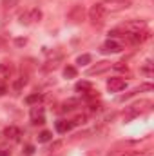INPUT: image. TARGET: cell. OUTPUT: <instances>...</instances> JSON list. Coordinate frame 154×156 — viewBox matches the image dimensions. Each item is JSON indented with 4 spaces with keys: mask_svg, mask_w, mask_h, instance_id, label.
Instances as JSON below:
<instances>
[{
    "mask_svg": "<svg viewBox=\"0 0 154 156\" xmlns=\"http://www.w3.org/2000/svg\"><path fill=\"white\" fill-rule=\"evenodd\" d=\"M105 15H107V9H105L103 4H94V5H91V9H89V20H91L94 26L103 24Z\"/></svg>",
    "mask_w": 154,
    "mask_h": 156,
    "instance_id": "1",
    "label": "cell"
},
{
    "mask_svg": "<svg viewBox=\"0 0 154 156\" xmlns=\"http://www.w3.org/2000/svg\"><path fill=\"white\" fill-rule=\"evenodd\" d=\"M40 18H42V11L40 9H31L29 13L20 16L22 24H35V22H40Z\"/></svg>",
    "mask_w": 154,
    "mask_h": 156,
    "instance_id": "2",
    "label": "cell"
},
{
    "mask_svg": "<svg viewBox=\"0 0 154 156\" xmlns=\"http://www.w3.org/2000/svg\"><path fill=\"white\" fill-rule=\"evenodd\" d=\"M127 87V82L123 80V78H109L107 80V89L109 91H113V93H118V91H121V89H125Z\"/></svg>",
    "mask_w": 154,
    "mask_h": 156,
    "instance_id": "3",
    "label": "cell"
},
{
    "mask_svg": "<svg viewBox=\"0 0 154 156\" xmlns=\"http://www.w3.org/2000/svg\"><path fill=\"white\" fill-rule=\"evenodd\" d=\"M123 29H125V33H138V31L145 29V22L143 20H131V22L123 24Z\"/></svg>",
    "mask_w": 154,
    "mask_h": 156,
    "instance_id": "4",
    "label": "cell"
},
{
    "mask_svg": "<svg viewBox=\"0 0 154 156\" xmlns=\"http://www.w3.org/2000/svg\"><path fill=\"white\" fill-rule=\"evenodd\" d=\"M67 16H69L71 22H82L83 16H85V9H83V5H73V9L69 11Z\"/></svg>",
    "mask_w": 154,
    "mask_h": 156,
    "instance_id": "5",
    "label": "cell"
},
{
    "mask_svg": "<svg viewBox=\"0 0 154 156\" xmlns=\"http://www.w3.org/2000/svg\"><path fill=\"white\" fill-rule=\"evenodd\" d=\"M44 107H40V105H35V107H31V120H33V123H44L45 120H44Z\"/></svg>",
    "mask_w": 154,
    "mask_h": 156,
    "instance_id": "6",
    "label": "cell"
},
{
    "mask_svg": "<svg viewBox=\"0 0 154 156\" xmlns=\"http://www.w3.org/2000/svg\"><path fill=\"white\" fill-rule=\"evenodd\" d=\"M102 51L103 53H118V51H121V44H118L116 40H107L103 45H102Z\"/></svg>",
    "mask_w": 154,
    "mask_h": 156,
    "instance_id": "7",
    "label": "cell"
},
{
    "mask_svg": "<svg viewBox=\"0 0 154 156\" xmlns=\"http://www.w3.org/2000/svg\"><path fill=\"white\" fill-rule=\"evenodd\" d=\"M109 67H111V62H105V60H103V62H98L94 67H91L87 73H89V75H98V73H103V71H107Z\"/></svg>",
    "mask_w": 154,
    "mask_h": 156,
    "instance_id": "8",
    "label": "cell"
},
{
    "mask_svg": "<svg viewBox=\"0 0 154 156\" xmlns=\"http://www.w3.org/2000/svg\"><path fill=\"white\" fill-rule=\"evenodd\" d=\"M4 134H5V138H11V140H18L22 133H20V129H18V127H13V125H11V127H7V129L4 131Z\"/></svg>",
    "mask_w": 154,
    "mask_h": 156,
    "instance_id": "9",
    "label": "cell"
},
{
    "mask_svg": "<svg viewBox=\"0 0 154 156\" xmlns=\"http://www.w3.org/2000/svg\"><path fill=\"white\" fill-rule=\"evenodd\" d=\"M71 127H73V122H67V120L56 122V131H58V133H67Z\"/></svg>",
    "mask_w": 154,
    "mask_h": 156,
    "instance_id": "10",
    "label": "cell"
},
{
    "mask_svg": "<svg viewBox=\"0 0 154 156\" xmlns=\"http://www.w3.org/2000/svg\"><path fill=\"white\" fill-rule=\"evenodd\" d=\"M75 89L76 91H82V93H87V91L93 89V85H91V82H78L76 85H75Z\"/></svg>",
    "mask_w": 154,
    "mask_h": 156,
    "instance_id": "11",
    "label": "cell"
},
{
    "mask_svg": "<svg viewBox=\"0 0 154 156\" xmlns=\"http://www.w3.org/2000/svg\"><path fill=\"white\" fill-rule=\"evenodd\" d=\"M40 102H42V94H38V93L29 94V96L26 98V104H29V105H33V104H37V105H38Z\"/></svg>",
    "mask_w": 154,
    "mask_h": 156,
    "instance_id": "12",
    "label": "cell"
},
{
    "mask_svg": "<svg viewBox=\"0 0 154 156\" xmlns=\"http://www.w3.org/2000/svg\"><path fill=\"white\" fill-rule=\"evenodd\" d=\"M9 73H11V69L5 64H0V82H4L5 78H9Z\"/></svg>",
    "mask_w": 154,
    "mask_h": 156,
    "instance_id": "13",
    "label": "cell"
},
{
    "mask_svg": "<svg viewBox=\"0 0 154 156\" xmlns=\"http://www.w3.org/2000/svg\"><path fill=\"white\" fill-rule=\"evenodd\" d=\"M64 76L65 78H75L76 76V69H75L73 66H67V67L64 69Z\"/></svg>",
    "mask_w": 154,
    "mask_h": 156,
    "instance_id": "14",
    "label": "cell"
},
{
    "mask_svg": "<svg viewBox=\"0 0 154 156\" xmlns=\"http://www.w3.org/2000/svg\"><path fill=\"white\" fill-rule=\"evenodd\" d=\"M89 62H91V55H82V56H78V60H76L78 66H87Z\"/></svg>",
    "mask_w": 154,
    "mask_h": 156,
    "instance_id": "15",
    "label": "cell"
},
{
    "mask_svg": "<svg viewBox=\"0 0 154 156\" xmlns=\"http://www.w3.org/2000/svg\"><path fill=\"white\" fill-rule=\"evenodd\" d=\"M51 138H53V134H51L49 131H42L38 134V142H49Z\"/></svg>",
    "mask_w": 154,
    "mask_h": 156,
    "instance_id": "16",
    "label": "cell"
},
{
    "mask_svg": "<svg viewBox=\"0 0 154 156\" xmlns=\"http://www.w3.org/2000/svg\"><path fill=\"white\" fill-rule=\"evenodd\" d=\"M26 82H27V78L20 76L16 82H15V89H16V91H20V89H22V85H26Z\"/></svg>",
    "mask_w": 154,
    "mask_h": 156,
    "instance_id": "17",
    "label": "cell"
},
{
    "mask_svg": "<svg viewBox=\"0 0 154 156\" xmlns=\"http://www.w3.org/2000/svg\"><path fill=\"white\" fill-rule=\"evenodd\" d=\"M78 102L76 100H69V102H64V111H71V109H75L73 105H76Z\"/></svg>",
    "mask_w": 154,
    "mask_h": 156,
    "instance_id": "18",
    "label": "cell"
},
{
    "mask_svg": "<svg viewBox=\"0 0 154 156\" xmlns=\"http://www.w3.org/2000/svg\"><path fill=\"white\" fill-rule=\"evenodd\" d=\"M113 67H114L116 71H127V66L123 62H116V64H113Z\"/></svg>",
    "mask_w": 154,
    "mask_h": 156,
    "instance_id": "19",
    "label": "cell"
},
{
    "mask_svg": "<svg viewBox=\"0 0 154 156\" xmlns=\"http://www.w3.org/2000/svg\"><path fill=\"white\" fill-rule=\"evenodd\" d=\"M80 123H85V116H78L73 120V125H80Z\"/></svg>",
    "mask_w": 154,
    "mask_h": 156,
    "instance_id": "20",
    "label": "cell"
},
{
    "mask_svg": "<svg viewBox=\"0 0 154 156\" xmlns=\"http://www.w3.org/2000/svg\"><path fill=\"white\" fill-rule=\"evenodd\" d=\"M24 153H26V156H31V154H33V153H35V147H33V145H27Z\"/></svg>",
    "mask_w": 154,
    "mask_h": 156,
    "instance_id": "21",
    "label": "cell"
},
{
    "mask_svg": "<svg viewBox=\"0 0 154 156\" xmlns=\"http://www.w3.org/2000/svg\"><path fill=\"white\" fill-rule=\"evenodd\" d=\"M131 156H154L151 151H147V153H131Z\"/></svg>",
    "mask_w": 154,
    "mask_h": 156,
    "instance_id": "22",
    "label": "cell"
},
{
    "mask_svg": "<svg viewBox=\"0 0 154 156\" xmlns=\"http://www.w3.org/2000/svg\"><path fill=\"white\" fill-rule=\"evenodd\" d=\"M60 145H62V142H56V144H53V147H51V149H49V151H54V149H58V147H60Z\"/></svg>",
    "mask_w": 154,
    "mask_h": 156,
    "instance_id": "23",
    "label": "cell"
},
{
    "mask_svg": "<svg viewBox=\"0 0 154 156\" xmlns=\"http://www.w3.org/2000/svg\"><path fill=\"white\" fill-rule=\"evenodd\" d=\"M24 44H26V40H22V38L16 40V45H24Z\"/></svg>",
    "mask_w": 154,
    "mask_h": 156,
    "instance_id": "24",
    "label": "cell"
},
{
    "mask_svg": "<svg viewBox=\"0 0 154 156\" xmlns=\"http://www.w3.org/2000/svg\"><path fill=\"white\" fill-rule=\"evenodd\" d=\"M0 156H9V151H0Z\"/></svg>",
    "mask_w": 154,
    "mask_h": 156,
    "instance_id": "25",
    "label": "cell"
},
{
    "mask_svg": "<svg viewBox=\"0 0 154 156\" xmlns=\"http://www.w3.org/2000/svg\"><path fill=\"white\" fill-rule=\"evenodd\" d=\"M4 93H5V87H4V85H0V96H2Z\"/></svg>",
    "mask_w": 154,
    "mask_h": 156,
    "instance_id": "26",
    "label": "cell"
},
{
    "mask_svg": "<svg viewBox=\"0 0 154 156\" xmlns=\"http://www.w3.org/2000/svg\"><path fill=\"white\" fill-rule=\"evenodd\" d=\"M0 47H2V40H0Z\"/></svg>",
    "mask_w": 154,
    "mask_h": 156,
    "instance_id": "27",
    "label": "cell"
}]
</instances>
